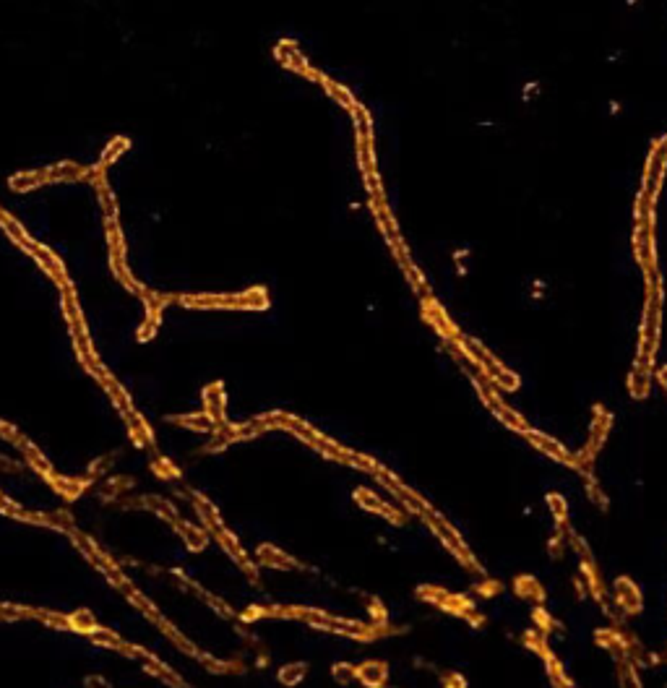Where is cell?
<instances>
[{"label": "cell", "instance_id": "obj_4", "mask_svg": "<svg viewBox=\"0 0 667 688\" xmlns=\"http://www.w3.org/2000/svg\"><path fill=\"white\" fill-rule=\"evenodd\" d=\"M480 394H482V402H485L487 409L500 420V425H506V428L514 430V433H519V436H524V433L529 430V422L498 396V389H490V391H487V389H480Z\"/></svg>", "mask_w": 667, "mask_h": 688}, {"label": "cell", "instance_id": "obj_8", "mask_svg": "<svg viewBox=\"0 0 667 688\" xmlns=\"http://www.w3.org/2000/svg\"><path fill=\"white\" fill-rule=\"evenodd\" d=\"M532 623H534V629H540V631L550 639V633H563V623L553 618L550 615V610L545 608V605H534L532 610Z\"/></svg>", "mask_w": 667, "mask_h": 688}, {"label": "cell", "instance_id": "obj_9", "mask_svg": "<svg viewBox=\"0 0 667 688\" xmlns=\"http://www.w3.org/2000/svg\"><path fill=\"white\" fill-rule=\"evenodd\" d=\"M581 480H584V493H587L589 501H592L599 511H608V506H610V498H608V493H605V487L597 483L594 472H581Z\"/></svg>", "mask_w": 667, "mask_h": 688}, {"label": "cell", "instance_id": "obj_16", "mask_svg": "<svg viewBox=\"0 0 667 688\" xmlns=\"http://www.w3.org/2000/svg\"><path fill=\"white\" fill-rule=\"evenodd\" d=\"M574 592H576V599H587L589 597L587 584H584V579H581V576H576V579H574Z\"/></svg>", "mask_w": 667, "mask_h": 688}, {"label": "cell", "instance_id": "obj_13", "mask_svg": "<svg viewBox=\"0 0 667 688\" xmlns=\"http://www.w3.org/2000/svg\"><path fill=\"white\" fill-rule=\"evenodd\" d=\"M360 678L368 686H384L386 683V665L384 662H370L360 670Z\"/></svg>", "mask_w": 667, "mask_h": 688}, {"label": "cell", "instance_id": "obj_6", "mask_svg": "<svg viewBox=\"0 0 667 688\" xmlns=\"http://www.w3.org/2000/svg\"><path fill=\"white\" fill-rule=\"evenodd\" d=\"M626 389L633 399H646L649 396V389H652V378H649V368L644 365H636L626 381Z\"/></svg>", "mask_w": 667, "mask_h": 688}, {"label": "cell", "instance_id": "obj_10", "mask_svg": "<svg viewBox=\"0 0 667 688\" xmlns=\"http://www.w3.org/2000/svg\"><path fill=\"white\" fill-rule=\"evenodd\" d=\"M615 665H618V686L621 688H644L636 662H631V660H618Z\"/></svg>", "mask_w": 667, "mask_h": 688}, {"label": "cell", "instance_id": "obj_2", "mask_svg": "<svg viewBox=\"0 0 667 688\" xmlns=\"http://www.w3.org/2000/svg\"><path fill=\"white\" fill-rule=\"evenodd\" d=\"M524 440L529 443L532 449H537V452L543 454V456H547L550 462L563 464V467H568V469L579 472L576 454L568 452V449L563 446V440H558V438H553V436L543 433V430H534V428H529L527 433H524Z\"/></svg>", "mask_w": 667, "mask_h": 688}, {"label": "cell", "instance_id": "obj_15", "mask_svg": "<svg viewBox=\"0 0 667 688\" xmlns=\"http://www.w3.org/2000/svg\"><path fill=\"white\" fill-rule=\"evenodd\" d=\"M443 688H467V678L462 673H446L443 676Z\"/></svg>", "mask_w": 667, "mask_h": 688}, {"label": "cell", "instance_id": "obj_17", "mask_svg": "<svg viewBox=\"0 0 667 688\" xmlns=\"http://www.w3.org/2000/svg\"><path fill=\"white\" fill-rule=\"evenodd\" d=\"M657 655H659V665H662V662H667V642H665V647H662V649L657 652Z\"/></svg>", "mask_w": 667, "mask_h": 688}, {"label": "cell", "instance_id": "obj_1", "mask_svg": "<svg viewBox=\"0 0 667 688\" xmlns=\"http://www.w3.org/2000/svg\"><path fill=\"white\" fill-rule=\"evenodd\" d=\"M612 430V412L608 407L594 405L592 409V422H589V433L587 440H584V449L576 452V462H579V474L581 472H594V462H597L599 452L605 449V443L610 438Z\"/></svg>", "mask_w": 667, "mask_h": 688}, {"label": "cell", "instance_id": "obj_7", "mask_svg": "<svg viewBox=\"0 0 667 688\" xmlns=\"http://www.w3.org/2000/svg\"><path fill=\"white\" fill-rule=\"evenodd\" d=\"M519 642L529 649L532 655H537L540 660H545L547 655H553V649H550V642H547V636H545L540 629H527V631L519 636Z\"/></svg>", "mask_w": 667, "mask_h": 688}, {"label": "cell", "instance_id": "obj_3", "mask_svg": "<svg viewBox=\"0 0 667 688\" xmlns=\"http://www.w3.org/2000/svg\"><path fill=\"white\" fill-rule=\"evenodd\" d=\"M612 602L626 618H633L644 610V595L631 576H618L612 582Z\"/></svg>", "mask_w": 667, "mask_h": 688}, {"label": "cell", "instance_id": "obj_5", "mask_svg": "<svg viewBox=\"0 0 667 688\" xmlns=\"http://www.w3.org/2000/svg\"><path fill=\"white\" fill-rule=\"evenodd\" d=\"M514 595L524 602H532V605H545V599H547V592H545L543 582L537 579V576L532 574H521L514 579Z\"/></svg>", "mask_w": 667, "mask_h": 688}, {"label": "cell", "instance_id": "obj_11", "mask_svg": "<svg viewBox=\"0 0 667 688\" xmlns=\"http://www.w3.org/2000/svg\"><path fill=\"white\" fill-rule=\"evenodd\" d=\"M545 503H547L550 514H553L555 527H568V524H571V521H568V503H565L563 493H547V496H545Z\"/></svg>", "mask_w": 667, "mask_h": 688}, {"label": "cell", "instance_id": "obj_12", "mask_svg": "<svg viewBox=\"0 0 667 688\" xmlns=\"http://www.w3.org/2000/svg\"><path fill=\"white\" fill-rule=\"evenodd\" d=\"M568 527H555L553 537L547 540V555L553 558V561H561L568 550Z\"/></svg>", "mask_w": 667, "mask_h": 688}, {"label": "cell", "instance_id": "obj_14", "mask_svg": "<svg viewBox=\"0 0 667 688\" xmlns=\"http://www.w3.org/2000/svg\"><path fill=\"white\" fill-rule=\"evenodd\" d=\"M472 592L480 595L482 599H493L503 592V584H500L498 579H482V582H477L475 587H472Z\"/></svg>", "mask_w": 667, "mask_h": 688}]
</instances>
